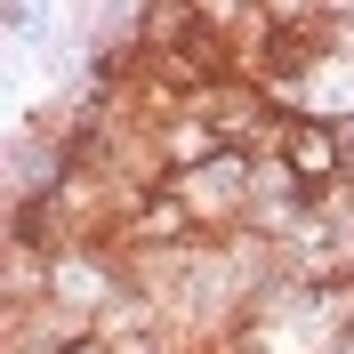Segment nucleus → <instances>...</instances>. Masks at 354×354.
I'll list each match as a JSON object with an SVG mask.
<instances>
[{
    "instance_id": "f257e3e1",
    "label": "nucleus",
    "mask_w": 354,
    "mask_h": 354,
    "mask_svg": "<svg viewBox=\"0 0 354 354\" xmlns=\"http://www.w3.org/2000/svg\"><path fill=\"white\" fill-rule=\"evenodd\" d=\"M274 161H282L290 185H306V194L330 201L338 185L354 177V129L330 121V113H298V121L282 129V153H274Z\"/></svg>"
},
{
    "instance_id": "f03ea898",
    "label": "nucleus",
    "mask_w": 354,
    "mask_h": 354,
    "mask_svg": "<svg viewBox=\"0 0 354 354\" xmlns=\"http://www.w3.org/2000/svg\"><path fill=\"white\" fill-rule=\"evenodd\" d=\"M48 354H129L113 330H81V338H65V346H48Z\"/></svg>"
},
{
    "instance_id": "7ed1b4c3",
    "label": "nucleus",
    "mask_w": 354,
    "mask_h": 354,
    "mask_svg": "<svg viewBox=\"0 0 354 354\" xmlns=\"http://www.w3.org/2000/svg\"><path fill=\"white\" fill-rule=\"evenodd\" d=\"M346 129H354V121H346Z\"/></svg>"
}]
</instances>
